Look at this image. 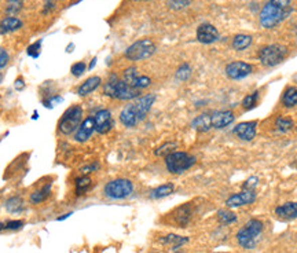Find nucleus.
<instances>
[{
    "mask_svg": "<svg viewBox=\"0 0 297 253\" xmlns=\"http://www.w3.org/2000/svg\"><path fill=\"white\" fill-rule=\"evenodd\" d=\"M156 102V95L149 94L145 97L138 98L134 104L125 106L120 113V121L125 127L132 128L138 123H141L142 120H145L147 113L150 112L151 106Z\"/></svg>",
    "mask_w": 297,
    "mask_h": 253,
    "instance_id": "1",
    "label": "nucleus"
},
{
    "mask_svg": "<svg viewBox=\"0 0 297 253\" xmlns=\"http://www.w3.org/2000/svg\"><path fill=\"white\" fill-rule=\"evenodd\" d=\"M104 94L109 98L119 99V101H132L141 95V91L132 88L123 80H119L116 74H112L108 83H105Z\"/></svg>",
    "mask_w": 297,
    "mask_h": 253,
    "instance_id": "2",
    "label": "nucleus"
},
{
    "mask_svg": "<svg viewBox=\"0 0 297 253\" xmlns=\"http://www.w3.org/2000/svg\"><path fill=\"white\" fill-rule=\"evenodd\" d=\"M261 232H263V223L260 220L252 219L237 232V241L242 248L253 249L260 239Z\"/></svg>",
    "mask_w": 297,
    "mask_h": 253,
    "instance_id": "3",
    "label": "nucleus"
},
{
    "mask_svg": "<svg viewBox=\"0 0 297 253\" xmlns=\"http://www.w3.org/2000/svg\"><path fill=\"white\" fill-rule=\"evenodd\" d=\"M290 13H292L290 9L283 10V9H279V7H276V6L271 5V3L268 2V3H266V5L263 6V9H261L260 11V16H259V21H260L261 28H264V29H272V28H275V26L279 25Z\"/></svg>",
    "mask_w": 297,
    "mask_h": 253,
    "instance_id": "4",
    "label": "nucleus"
},
{
    "mask_svg": "<svg viewBox=\"0 0 297 253\" xmlns=\"http://www.w3.org/2000/svg\"><path fill=\"white\" fill-rule=\"evenodd\" d=\"M195 157L184 151H173L165 157V166L173 175H180L195 164Z\"/></svg>",
    "mask_w": 297,
    "mask_h": 253,
    "instance_id": "5",
    "label": "nucleus"
},
{
    "mask_svg": "<svg viewBox=\"0 0 297 253\" xmlns=\"http://www.w3.org/2000/svg\"><path fill=\"white\" fill-rule=\"evenodd\" d=\"M81 119H83V109L80 105H73L66 112L62 114V117L58 123V129L59 132L63 135L73 134L74 131L78 128V125L81 124Z\"/></svg>",
    "mask_w": 297,
    "mask_h": 253,
    "instance_id": "6",
    "label": "nucleus"
},
{
    "mask_svg": "<svg viewBox=\"0 0 297 253\" xmlns=\"http://www.w3.org/2000/svg\"><path fill=\"white\" fill-rule=\"evenodd\" d=\"M287 55V48L282 44H270L259 51V61L264 66L272 67L281 63Z\"/></svg>",
    "mask_w": 297,
    "mask_h": 253,
    "instance_id": "7",
    "label": "nucleus"
},
{
    "mask_svg": "<svg viewBox=\"0 0 297 253\" xmlns=\"http://www.w3.org/2000/svg\"><path fill=\"white\" fill-rule=\"evenodd\" d=\"M156 52V44L151 42L150 39H142L134 44H131L125 50V58L130 61H143L150 58Z\"/></svg>",
    "mask_w": 297,
    "mask_h": 253,
    "instance_id": "8",
    "label": "nucleus"
},
{
    "mask_svg": "<svg viewBox=\"0 0 297 253\" xmlns=\"http://www.w3.org/2000/svg\"><path fill=\"white\" fill-rule=\"evenodd\" d=\"M104 193L110 200H124L134 193V185L128 179H115L105 185Z\"/></svg>",
    "mask_w": 297,
    "mask_h": 253,
    "instance_id": "9",
    "label": "nucleus"
},
{
    "mask_svg": "<svg viewBox=\"0 0 297 253\" xmlns=\"http://www.w3.org/2000/svg\"><path fill=\"white\" fill-rule=\"evenodd\" d=\"M252 70H253L252 65L242 62V61L231 62L226 66V74L231 80H242V78L248 77Z\"/></svg>",
    "mask_w": 297,
    "mask_h": 253,
    "instance_id": "10",
    "label": "nucleus"
},
{
    "mask_svg": "<svg viewBox=\"0 0 297 253\" xmlns=\"http://www.w3.org/2000/svg\"><path fill=\"white\" fill-rule=\"evenodd\" d=\"M256 200V193L255 190H244L241 193H237L234 196H231L230 198H227L226 201V205L227 208H238L242 207V205H250L253 204Z\"/></svg>",
    "mask_w": 297,
    "mask_h": 253,
    "instance_id": "11",
    "label": "nucleus"
},
{
    "mask_svg": "<svg viewBox=\"0 0 297 253\" xmlns=\"http://www.w3.org/2000/svg\"><path fill=\"white\" fill-rule=\"evenodd\" d=\"M95 121V131L98 134H108L112 127H113V117H112V113L108 109H102L96 112L94 117Z\"/></svg>",
    "mask_w": 297,
    "mask_h": 253,
    "instance_id": "12",
    "label": "nucleus"
},
{
    "mask_svg": "<svg viewBox=\"0 0 297 253\" xmlns=\"http://www.w3.org/2000/svg\"><path fill=\"white\" fill-rule=\"evenodd\" d=\"M211 114V125L215 129L226 128L235 120L234 113L231 110H222V112H214Z\"/></svg>",
    "mask_w": 297,
    "mask_h": 253,
    "instance_id": "13",
    "label": "nucleus"
},
{
    "mask_svg": "<svg viewBox=\"0 0 297 253\" xmlns=\"http://www.w3.org/2000/svg\"><path fill=\"white\" fill-rule=\"evenodd\" d=\"M219 39V32L211 24H203L197 29V40L203 44H211Z\"/></svg>",
    "mask_w": 297,
    "mask_h": 253,
    "instance_id": "14",
    "label": "nucleus"
},
{
    "mask_svg": "<svg viewBox=\"0 0 297 253\" xmlns=\"http://www.w3.org/2000/svg\"><path fill=\"white\" fill-rule=\"evenodd\" d=\"M95 131V121L94 117H87L85 120L81 121V124L78 125V128L76 129L74 134V140L83 143L85 140H88L91 138V135Z\"/></svg>",
    "mask_w": 297,
    "mask_h": 253,
    "instance_id": "15",
    "label": "nucleus"
},
{
    "mask_svg": "<svg viewBox=\"0 0 297 253\" xmlns=\"http://www.w3.org/2000/svg\"><path fill=\"white\" fill-rule=\"evenodd\" d=\"M256 129H257V121H245V123L235 125L234 134L241 140L249 142L256 136Z\"/></svg>",
    "mask_w": 297,
    "mask_h": 253,
    "instance_id": "16",
    "label": "nucleus"
},
{
    "mask_svg": "<svg viewBox=\"0 0 297 253\" xmlns=\"http://www.w3.org/2000/svg\"><path fill=\"white\" fill-rule=\"evenodd\" d=\"M173 220L177 224V227H186L191 217H193V208H191V204H184L182 207H179L173 213Z\"/></svg>",
    "mask_w": 297,
    "mask_h": 253,
    "instance_id": "17",
    "label": "nucleus"
},
{
    "mask_svg": "<svg viewBox=\"0 0 297 253\" xmlns=\"http://www.w3.org/2000/svg\"><path fill=\"white\" fill-rule=\"evenodd\" d=\"M275 215L285 220H292L297 217V202H286L275 208Z\"/></svg>",
    "mask_w": 297,
    "mask_h": 253,
    "instance_id": "18",
    "label": "nucleus"
},
{
    "mask_svg": "<svg viewBox=\"0 0 297 253\" xmlns=\"http://www.w3.org/2000/svg\"><path fill=\"white\" fill-rule=\"evenodd\" d=\"M102 80L99 76H92V77H88L85 81H84L80 87L77 88V94L80 97H87L89 94H92L96 90V88L101 86Z\"/></svg>",
    "mask_w": 297,
    "mask_h": 253,
    "instance_id": "19",
    "label": "nucleus"
},
{
    "mask_svg": "<svg viewBox=\"0 0 297 253\" xmlns=\"http://www.w3.org/2000/svg\"><path fill=\"white\" fill-rule=\"evenodd\" d=\"M20 28H22V21L16 18V17H7V18H5L3 21L0 22V33L2 35L16 32Z\"/></svg>",
    "mask_w": 297,
    "mask_h": 253,
    "instance_id": "20",
    "label": "nucleus"
},
{
    "mask_svg": "<svg viewBox=\"0 0 297 253\" xmlns=\"http://www.w3.org/2000/svg\"><path fill=\"white\" fill-rule=\"evenodd\" d=\"M188 242L187 237H182V235H176V234H168L165 237L160 239V243L165 245V246H171L173 249H179L182 245Z\"/></svg>",
    "mask_w": 297,
    "mask_h": 253,
    "instance_id": "21",
    "label": "nucleus"
},
{
    "mask_svg": "<svg viewBox=\"0 0 297 253\" xmlns=\"http://www.w3.org/2000/svg\"><path fill=\"white\" fill-rule=\"evenodd\" d=\"M191 127H193L195 131H200V132H207V131H209V129L212 128V125H211V114H200L198 117H195V119L193 120Z\"/></svg>",
    "mask_w": 297,
    "mask_h": 253,
    "instance_id": "22",
    "label": "nucleus"
},
{
    "mask_svg": "<svg viewBox=\"0 0 297 253\" xmlns=\"http://www.w3.org/2000/svg\"><path fill=\"white\" fill-rule=\"evenodd\" d=\"M173 190H175L173 183H165V185H161V186L156 187L154 190H151L150 198H153V200H160V198H164V197L172 194Z\"/></svg>",
    "mask_w": 297,
    "mask_h": 253,
    "instance_id": "23",
    "label": "nucleus"
},
{
    "mask_svg": "<svg viewBox=\"0 0 297 253\" xmlns=\"http://www.w3.org/2000/svg\"><path fill=\"white\" fill-rule=\"evenodd\" d=\"M91 185H92V181H91V178L87 175L80 176L76 179L74 182V186H76V194L77 196H83L85 194L87 191L91 189Z\"/></svg>",
    "mask_w": 297,
    "mask_h": 253,
    "instance_id": "24",
    "label": "nucleus"
},
{
    "mask_svg": "<svg viewBox=\"0 0 297 253\" xmlns=\"http://www.w3.org/2000/svg\"><path fill=\"white\" fill-rule=\"evenodd\" d=\"M5 207L7 212H10V213H20L24 211V200L18 196L11 197L6 201Z\"/></svg>",
    "mask_w": 297,
    "mask_h": 253,
    "instance_id": "25",
    "label": "nucleus"
},
{
    "mask_svg": "<svg viewBox=\"0 0 297 253\" xmlns=\"http://www.w3.org/2000/svg\"><path fill=\"white\" fill-rule=\"evenodd\" d=\"M252 44V36L249 35H237L233 39V48L237 51H244Z\"/></svg>",
    "mask_w": 297,
    "mask_h": 253,
    "instance_id": "26",
    "label": "nucleus"
},
{
    "mask_svg": "<svg viewBox=\"0 0 297 253\" xmlns=\"http://www.w3.org/2000/svg\"><path fill=\"white\" fill-rule=\"evenodd\" d=\"M282 104L286 108L297 106V87H289L282 95Z\"/></svg>",
    "mask_w": 297,
    "mask_h": 253,
    "instance_id": "27",
    "label": "nucleus"
},
{
    "mask_svg": "<svg viewBox=\"0 0 297 253\" xmlns=\"http://www.w3.org/2000/svg\"><path fill=\"white\" fill-rule=\"evenodd\" d=\"M138 78H139V74H138V70H136V67L131 66L127 67L123 73V81L131 86L132 88H135L136 81H138Z\"/></svg>",
    "mask_w": 297,
    "mask_h": 253,
    "instance_id": "28",
    "label": "nucleus"
},
{
    "mask_svg": "<svg viewBox=\"0 0 297 253\" xmlns=\"http://www.w3.org/2000/svg\"><path fill=\"white\" fill-rule=\"evenodd\" d=\"M50 191H51V186H46L43 187L42 190H37L35 193H32L31 194V202L32 204H40L43 202L48 196H50Z\"/></svg>",
    "mask_w": 297,
    "mask_h": 253,
    "instance_id": "29",
    "label": "nucleus"
},
{
    "mask_svg": "<svg viewBox=\"0 0 297 253\" xmlns=\"http://www.w3.org/2000/svg\"><path fill=\"white\" fill-rule=\"evenodd\" d=\"M218 219L222 224H231V223L237 222V215L229 209H222L218 212Z\"/></svg>",
    "mask_w": 297,
    "mask_h": 253,
    "instance_id": "30",
    "label": "nucleus"
},
{
    "mask_svg": "<svg viewBox=\"0 0 297 253\" xmlns=\"http://www.w3.org/2000/svg\"><path fill=\"white\" fill-rule=\"evenodd\" d=\"M177 145L175 143V142H167V143H164L162 146H160L154 153H156V155H158V157H167V155H169L171 153H173Z\"/></svg>",
    "mask_w": 297,
    "mask_h": 253,
    "instance_id": "31",
    "label": "nucleus"
},
{
    "mask_svg": "<svg viewBox=\"0 0 297 253\" xmlns=\"http://www.w3.org/2000/svg\"><path fill=\"white\" fill-rule=\"evenodd\" d=\"M257 98H259V93L255 91V93H250L249 95H246L244 101H242V108L245 109V110H250V109H253L257 104Z\"/></svg>",
    "mask_w": 297,
    "mask_h": 253,
    "instance_id": "32",
    "label": "nucleus"
},
{
    "mask_svg": "<svg viewBox=\"0 0 297 253\" xmlns=\"http://www.w3.org/2000/svg\"><path fill=\"white\" fill-rule=\"evenodd\" d=\"M190 74H191V67L188 66L187 63H183L182 66L176 70L175 77H176L177 80H180V81H186V80L190 77Z\"/></svg>",
    "mask_w": 297,
    "mask_h": 253,
    "instance_id": "33",
    "label": "nucleus"
},
{
    "mask_svg": "<svg viewBox=\"0 0 297 253\" xmlns=\"http://www.w3.org/2000/svg\"><path fill=\"white\" fill-rule=\"evenodd\" d=\"M275 127L278 131H281V132H286L289 129H292L293 127V121L290 119H285V117H279V119L276 120Z\"/></svg>",
    "mask_w": 297,
    "mask_h": 253,
    "instance_id": "34",
    "label": "nucleus"
},
{
    "mask_svg": "<svg viewBox=\"0 0 297 253\" xmlns=\"http://www.w3.org/2000/svg\"><path fill=\"white\" fill-rule=\"evenodd\" d=\"M22 3H24V0H9L7 2V11L10 14L20 13V10L22 9Z\"/></svg>",
    "mask_w": 297,
    "mask_h": 253,
    "instance_id": "35",
    "label": "nucleus"
},
{
    "mask_svg": "<svg viewBox=\"0 0 297 253\" xmlns=\"http://www.w3.org/2000/svg\"><path fill=\"white\" fill-rule=\"evenodd\" d=\"M40 52H42V42H40V40L33 43V44H31V46L28 47V54H29L32 58H37L40 55Z\"/></svg>",
    "mask_w": 297,
    "mask_h": 253,
    "instance_id": "36",
    "label": "nucleus"
},
{
    "mask_svg": "<svg viewBox=\"0 0 297 253\" xmlns=\"http://www.w3.org/2000/svg\"><path fill=\"white\" fill-rule=\"evenodd\" d=\"M191 3V0H169V7L173 10H182Z\"/></svg>",
    "mask_w": 297,
    "mask_h": 253,
    "instance_id": "37",
    "label": "nucleus"
},
{
    "mask_svg": "<svg viewBox=\"0 0 297 253\" xmlns=\"http://www.w3.org/2000/svg\"><path fill=\"white\" fill-rule=\"evenodd\" d=\"M85 69H87V65H85V62H77V63H74L73 66H72L70 72H72V74H73V76H76V77H80V76H81V74L85 72Z\"/></svg>",
    "mask_w": 297,
    "mask_h": 253,
    "instance_id": "38",
    "label": "nucleus"
},
{
    "mask_svg": "<svg viewBox=\"0 0 297 253\" xmlns=\"http://www.w3.org/2000/svg\"><path fill=\"white\" fill-rule=\"evenodd\" d=\"M268 2H270L271 5L279 7V9H283V10L290 9V3H292V0H268Z\"/></svg>",
    "mask_w": 297,
    "mask_h": 253,
    "instance_id": "39",
    "label": "nucleus"
},
{
    "mask_svg": "<svg viewBox=\"0 0 297 253\" xmlns=\"http://www.w3.org/2000/svg\"><path fill=\"white\" fill-rule=\"evenodd\" d=\"M9 61H10L9 52L6 51L5 48H2V47H0V69H3V67L9 63Z\"/></svg>",
    "mask_w": 297,
    "mask_h": 253,
    "instance_id": "40",
    "label": "nucleus"
},
{
    "mask_svg": "<svg viewBox=\"0 0 297 253\" xmlns=\"http://www.w3.org/2000/svg\"><path fill=\"white\" fill-rule=\"evenodd\" d=\"M24 226L22 220H10L6 223V230H20Z\"/></svg>",
    "mask_w": 297,
    "mask_h": 253,
    "instance_id": "41",
    "label": "nucleus"
},
{
    "mask_svg": "<svg viewBox=\"0 0 297 253\" xmlns=\"http://www.w3.org/2000/svg\"><path fill=\"white\" fill-rule=\"evenodd\" d=\"M99 162H92V164H89V165H85L81 168V174L83 175H88V174H91V172H95V171L99 170Z\"/></svg>",
    "mask_w": 297,
    "mask_h": 253,
    "instance_id": "42",
    "label": "nucleus"
},
{
    "mask_svg": "<svg viewBox=\"0 0 297 253\" xmlns=\"http://www.w3.org/2000/svg\"><path fill=\"white\" fill-rule=\"evenodd\" d=\"M256 185H257V178H249L248 181L245 182V185H244V189L245 190H255Z\"/></svg>",
    "mask_w": 297,
    "mask_h": 253,
    "instance_id": "43",
    "label": "nucleus"
},
{
    "mask_svg": "<svg viewBox=\"0 0 297 253\" xmlns=\"http://www.w3.org/2000/svg\"><path fill=\"white\" fill-rule=\"evenodd\" d=\"M25 87V84H24V80L22 78H18L16 81V88L17 90H22V88Z\"/></svg>",
    "mask_w": 297,
    "mask_h": 253,
    "instance_id": "44",
    "label": "nucleus"
},
{
    "mask_svg": "<svg viewBox=\"0 0 297 253\" xmlns=\"http://www.w3.org/2000/svg\"><path fill=\"white\" fill-rule=\"evenodd\" d=\"M70 215H72V213H68V215H65V216L58 217V220H59V222H61V220H65V219H66V217H69V216H70Z\"/></svg>",
    "mask_w": 297,
    "mask_h": 253,
    "instance_id": "45",
    "label": "nucleus"
},
{
    "mask_svg": "<svg viewBox=\"0 0 297 253\" xmlns=\"http://www.w3.org/2000/svg\"><path fill=\"white\" fill-rule=\"evenodd\" d=\"M95 63H96V58H94V59H92V62H91V65H89V69H92Z\"/></svg>",
    "mask_w": 297,
    "mask_h": 253,
    "instance_id": "46",
    "label": "nucleus"
},
{
    "mask_svg": "<svg viewBox=\"0 0 297 253\" xmlns=\"http://www.w3.org/2000/svg\"><path fill=\"white\" fill-rule=\"evenodd\" d=\"M3 230H6V224L5 223H0V232L3 231Z\"/></svg>",
    "mask_w": 297,
    "mask_h": 253,
    "instance_id": "47",
    "label": "nucleus"
},
{
    "mask_svg": "<svg viewBox=\"0 0 297 253\" xmlns=\"http://www.w3.org/2000/svg\"><path fill=\"white\" fill-rule=\"evenodd\" d=\"M37 119V112H35V113H33V120H36Z\"/></svg>",
    "mask_w": 297,
    "mask_h": 253,
    "instance_id": "48",
    "label": "nucleus"
},
{
    "mask_svg": "<svg viewBox=\"0 0 297 253\" xmlns=\"http://www.w3.org/2000/svg\"><path fill=\"white\" fill-rule=\"evenodd\" d=\"M2 78H3V76H2V74H0V81H2Z\"/></svg>",
    "mask_w": 297,
    "mask_h": 253,
    "instance_id": "49",
    "label": "nucleus"
},
{
    "mask_svg": "<svg viewBox=\"0 0 297 253\" xmlns=\"http://www.w3.org/2000/svg\"><path fill=\"white\" fill-rule=\"evenodd\" d=\"M151 253H160V252H151Z\"/></svg>",
    "mask_w": 297,
    "mask_h": 253,
    "instance_id": "50",
    "label": "nucleus"
},
{
    "mask_svg": "<svg viewBox=\"0 0 297 253\" xmlns=\"http://www.w3.org/2000/svg\"><path fill=\"white\" fill-rule=\"evenodd\" d=\"M296 35H297V28H296Z\"/></svg>",
    "mask_w": 297,
    "mask_h": 253,
    "instance_id": "51",
    "label": "nucleus"
},
{
    "mask_svg": "<svg viewBox=\"0 0 297 253\" xmlns=\"http://www.w3.org/2000/svg\"><path fill=\"white\" fill-rule=\"evenodd\" d=\"M219 253H224V252H219Z\"/></svg>",
    "mask_w": 297,
    "mask_h": 253,
    "instance_id": "52",
    "label": "nucleus"
}]
</instances>
